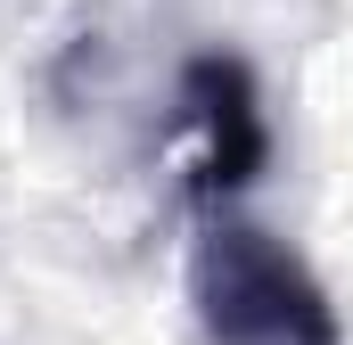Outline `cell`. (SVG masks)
Masks as SVG:
<instances>
[{"mask_svg": "<svg viewBox=\"0 0 353 345\" xmlns=\"http://www.w3.org/2000/svg\"><path fill=\"white\" fill-rule=\"evenodd\" d=\"M181 115L197 132V206H222V197L255 189V172L271 165V115H263V90L247 75V58L197 50L181 66Z\"/></svg>", "mask_w": 353, "mask_h": 345, "instance_id": "cell-2", "label": "cell"}, {"mask_svg": "<svg viewBox=\"0 0 353 345\" xmlns=\"http://www.w3.org/2000/svg\"><path fill=\"white\" fill-rule=\"evenodd\" d=\"M189 304L205 345H345L321 271L279 230L214 214L189 247Z\"/></svg>", "mask_w": 353, "mask_h": 345, "instance_id": "cell-1", "label": "cell"}]
</instances>
